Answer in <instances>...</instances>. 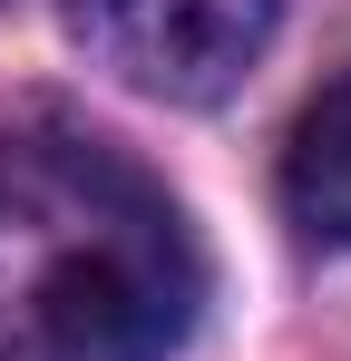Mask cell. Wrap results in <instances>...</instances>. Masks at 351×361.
Listing matches in <instances>:
<instances>
[{
	"label": "cell",
	"mask_w": 351,
	"mask_h": 361,
	"mask_svg": "<svg viewBox=\"0 0 351 361\" xmlns=\"http://www.w3.org/2000/svg\"><path fill=\"white\" fill-rule=\"evenodd\" d=\"M195 302L205 254L117 137L0 118V361H166Z\"/></svg>",
	"instance_id": "1"
},
{
	"label": "cell",
	"mask_w": 351,
	"mask_h": 361,
	"mask_svg": "<svg viewBox=\"0 0 351 361\" xmlns=\"http://www.w3.org/2000/svg\"><path fill=\"white\" fill-rule=\"evenodd\" d=\"M68 39L117 88L166 98V108H215L244 88V68L273 49V0H58Z\"/></svg>",
	"instance_id": "2"
},
{
	"label": "cell",
	"mask_w": 351,
	"mask_h": 361,
	"mask_svg": "<svg viewBox=\"0 0 351 361\" xmlns=\"http://www.w3.org/2000/svg\"><path fill=\"white\" fill-rule=\"evenodd\" d=\"M283 215L312 244L351 254V68H332L283 137Z\"/></svg>",
	"instance_id": "3"
}]
</instances>
